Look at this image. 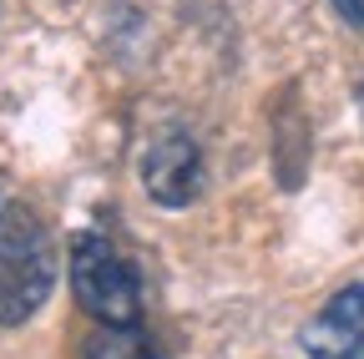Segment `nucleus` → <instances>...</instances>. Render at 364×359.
<instances>
[{"instance_id":"nucleus-1","label":"nucleus","mask_w":364,"mask_h":359,"mask_svg":"<svg viewBox=\"0 0 364 359\" xmlns=\"http://www.w3.org/2000/svg\"><path fill=\"white\" fill-rule=\"evenodd\" d=\"M56 243L46 223L16 198L0 193V324H26L51 299Z\"/></svg>"},{"instance_id":"nucleus-2","label":"nucleus","mask_w":364,"mask_h":359,"mask_svg":"<svg viewBox=\"0 0 364 359\" xmlns=\"http://www.w3.org/2000/svg\"><path fill=\"white\" fill-rule=\"evenodd\" d=\"M71 294L97 324H136L142 319V279L102 233L71 238Z\"/></svg>"},{"instance_id":"nucleus-3","label":"nucleus","mask_w":364,"mask_h":359,"mask_svg":"<svg viewBox=\"0 0 364 359\" xmlns=\"http://www.w3.org/2000/svg\"><path fill=\"white\" fill-rule=\"evenodd\" d=\"M142 188L162 208H188L203 193V152L188 132H157L142 152Z\"/></svg>"},{"instance_id":"nucleus-4","label":"nucleus","mask_w":364,"mask_h":359,"mask_svg":"<svg viewBox=\"0 0 364 359\" xmlns=\"http://www.w3.org/2000/svg\"><path fill=\"white\" fill-rule=\"evenodd\" d=\"M299 344L309 359H364V279L318 309L299 329Z\"/></svg>"},{"instance_id":"nucleus-5","label":"nucleus","mask_w":364,"mask_h":359,"mask_svg":"<svg viewBox=\"0 0 364 359\" xmlns=\"http://www.w3.org/2000/svg\"><path fill=\"white\" fill-rule=\"evenodd\" d=\"M81 359H157L142 324H102L81 344Z\"/></svg>"},{"instance_id":"nucleus-6","label":"nucleus","mask_w":364,"mask_h":359,"mask_svg":"<svg viewBox=\"0 0 364 359\" xmlns=\"http://www.w3.org/2000/svg\"><path fill=\"white\" fill-rule=\"evenodd\" d=\"M334 11H339L354 31H364V0H334Z\"/></svg>"}]
</instances>
